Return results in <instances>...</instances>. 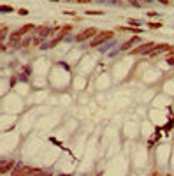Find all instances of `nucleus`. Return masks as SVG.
Segmentation results:
<instances>
[{"label":"nucleus","instance_id":"f257e3e1","mask_svg":"<svg viewBox=\"0 0 174 176\" xmlns=\"http://www.w3.org/2000/svg\"><path fill=\"white\" fill-rule=\"evenodd\" d=\"M113 35H115V32H111V30H104V32H98L95 37L92 39V42H90V48H97V46H100L102 42H106V41L113 39Z\"/></svg>","mask_w":174,"mask_h":176},{"label":"nucleus","instance_id":"f03ea898","mask_svg":"<svg viewBox=\"0 0 174 176\" xmlns=\"http://www.w3.org/2000/svg\"><path fill=\"white\" fill-rule=\"evenodd\" d=\"M97 34H98V32H97L95 27H90V28H84L81 34H77V35H76V41H77V42H83V41H86V39L95 37Z\"/></svg>","mask_w":174,"mask_h":176},{"label":"nucleus","instance_id":"7ed1b4c3","mask_svg":"<svg viewBox=\"0 0 174 176\" xmlns=\"http://www.w3.org/2000/svg\"><path fill=\"white\" fill-rule=\"evenodd\" d=\"M37 169L30 167V166H18L14 171H12V176H32Z\"/></svg>","mask_w":174,"mask_h":176},{"label":"nucleus","instance_id":"20e7f679","mask_svg":"<svg viewBox=\"0 0 174 176\" xmlns=\"http://www.w3.org/2000/svg\"><path fill=\"white\" fill-rule=\"evenodd\" d=\"M155 48L153 42H144V44H141L139 48H134V49H130V53L132 55H142V53H150L151 49Z\"/></svg>","mask_w":174,"mask_h":176},{"label":"nucleus","instance_id":"39448f33","mask_svg":"<svg viewBox=\"0 0 174 176\" xmlns=\"http://www.w3.org/2000/svg\"><path fill=\"white\" fill-rule=\"evenodd\" d=\"M162 51H173V46H171V44H160V46H155L153 49L150 51V57H155V55H158V53H162Z\"/></svg>","mask_w":174,"mask_h":176},{"label":"nucleus","instance_id":"423d86ee","mask_svg":"<svg viewBox=\"0 0 174 176\" xmlns=\"http://www.w3.org/2000/svg\"><path fill=\"white\" fill-rule=\"evenodd\" d=\"M21 37H23V35H21L19 32H14V34H11V39H9V48H18Z\"/></svg>","mask_w":174,"mask_h":176},{"label":"nucleus","instance_id":"0eeeda50","mask_svg":"<svg viewBox=\"0 0 174 176\" xmlns=\"http://www.w3.org/2000/svg\"><path fill=\"white\" fill-rule=\"evenodd\" d=\"M12 167H14V160H5V162H4V166L0 167V175L11 173V171H12Z\"/></svg>","mask_w":174,"mask_h":176},{"label":"nucleus","instance_id":"6e6552de","mask_svg":"<svg viewBox=\"0 0 174 176\" xmlns=\"http://www.w3.org/2000/svg\"><path fill=\"white\" fill-rule=\"evenodd\" d=\"M139 37H137V35H135V37H132V39L130 41H127V42H125V44H123V46H121V49H123V51H127V49H130V48H132V46H134L135 42H139Z\"/></svg>","mask_w":174,"mask_h":176},{"label":"nucleus","instance_id":"1a4fd4ad","mask_svg":"<svg viewBox=\"0 0 174 176\" xmlns=\"http://www.w3.org/2000/svg\"><path fill=\"white\" fill-rule=\"evenodd\" d=\"M30 30H35V27H34L32 23H26V25H23V27L19 28L18 32H19V34H21V35H25V34H28Z\"/></svg>","mask_w":174,"mask_h":176},{"label":"nucleus","instance_id":"9d476101","mask_svg":"<svg viewBox=\"0 0 174 176\" xmlns=\"http://www.w3.org/2000/svg\"><path fill=\"white\" fill-rule=\"evenodd\" d=\"M35 30H37L39 35H49V34H53V32H51V30H49V28H48L46 25H42V27H37Z\"/></svg>","mask_w":174,"mask_h":176},{"label":"nucleus","instance_id":"9b49d317","mask_svg":"<svg viewBox=\"0 0 174 176\" xmlns=\"http://www.w3.org/2000/svg\"><path fill=\"white\" fill-rule=\"evenodd\" d=\"M70 30H72V27H70V25H65V27H62V30H60L62 34H60V35L63 37V35H67V34H69Z\"/></svg>","mask_w":174,"mask_h":176},{"label":"nucleus","instance_id":"f8f14e48","mask_svg":"<svg viewBox=\"0 0 174 176\" xmlns=\"http://www.w3.org/2000/svg\"><path fill=\"white\" fill-rule=\"evenodd\" d=\"M118 30H120V32H135V34L141 32L139 28H125V27H118Z\"/></svg>","mask_w":174,"mask_h":176},{"label":"nucleus","instance_id":"ddd939ff","mask_svg":"<svg viewBox=\"0 0 174 176\" xmlns=\"http://www.w3.org/2000/svg\"><path fill=\"white\" fill-rule=\"evenodd\" d=\"M7 32H9V28H7V27H2V28H0V42H2V41L5 39Z\"/></svg>","mask_w":174,"mask_h":176},{"label":"nucleus","instance_id":"4468645a","mask_svg":"<svg viewBox=\"0 0 174 176\" xmlns=\"http://www.w3.org/2000/svg\"><path fill=\"white\" fill-rule=\"evenodd\" d=\"M86 14H92V16H102L104 13H102V11H86Z\"/></svg>","mask_w":174,"mask_h":176},{"label":"nucleus","instance_id":"2eb2a0df","mask_svg":"<svg viewBox=\"0 0 174 176\" xmlns=\"http://www.w3.org/2000/svg\"><path fill=\"white\" fill-rule=\"evenodd\" d=\"M30 44H32V39H25V41H23V44H21V46H23V48H28Z\"/></svg>","mask_w":174,"mask_h":176},{"label":"nucleus","instance_id":"dca6fc26","mask_svg":"<svg viewBox=\"0 0 174 176\" xmlns=\"http://www.w3.org/2000/svg\"><path fill=\"white\" fill-rule=\"evenodd\" d=\"M167 63H169V65H174V55H169V57H167Z\"/></svg>","mask_w":174,"mask_h":176},{"label":"nucleus","instance_id":"f3484780","mask_svg":"<svg viewBox=\"0 0 174 176\" xmlns=\"http://www.w3.org/2000/svg\"><path fill=\"white\" fill-rule=\"evenodd\" d=\"M162 23H150V28H160Z\"/></svg>","mask_w":174,"mask_h":176},{"label":"nucleus","instance_id":"a211bd4d","mask_svg":"<svg viewBox=\"0 0 174 176\" xmlns=\"http://www.w3.org/2000/svg\"><path fill=\"white\" fill-rule=\"evenodd\" d=\"M0 11H2V13H9V11H12V9H11L9 5H5V7H0Z\"/></svg>","mask_w":174,"mask_h":176},{"label":"nucleus","instance_id":"6ab92c4d","mask_svg":"<svg viewBox=\"0 0 174 176\" xmlns=\"http://www.w3.org/2000/svg\"><path fill=\"white\" fill-rule=\"evenodd\" d=\"M128 2H130V4H132V5H134V7H141V4H139V2H137V0H128Z\"/></svg>","mask_w":174,"mask_h":176},{"label":"nucleus","instance_id":"aec40b11","mask_svg":"<svg viewBox=\"0 0 174 176\" xmlns=\"http://www.w3.org/2000/svg\"><path fill=\"white\" fill-rule=\"evenodd\" d=\"M40 42H42V41L39 39V37L37 39H32V44H34V46H37V44H40Z\"/></svg>","mask_w":174,"mask_h":176},{"label":"nucleus","instance_id":"412c9836","mask_svg":"<svg viewBox=\"0 0 174 176\" xmlns=\"http://www.w3.org/2000/svg\"><path fill=\"white\" fill-rule=\"evenodd\" d=\"M77 2H79V4H90L92 0H77Z\"/></svg>","mask_w":174,"mask_h":176},{"label":"nucleus","instance_id":"4be33fe9","mask_svg":"<svg viewBox=\"0 0 174 176\" xmlns=\"http://www.w3.org/2000/svg\"><path fill=\"white\" fill-rule=\"evenodd\" d=\"M4 49H5V44H2V42H0V51H4Z\"/></svg>","mask_w":174,"mask_h":176},{"label":"nucleus","instance_id":"5701e85b","mask_svg":"<svg viewBox=\"0 0 174 176\" xmlns=\"http://www.w3.org/2000/svg\"><path fill=\"white\" fill-rule=\"evenodd\" d=\"M158 2H162V4H165V5H169V0H158Z\"/></svg>","mask_w":174,"mask_h":176},{"label":"nucleus","instance_id":"b1692460","mask_svg":"<svg viewBox=\"0 0 174 176\" xmlns=\"http://www.w3.org/2000/svg\"><path fill=\"white\" fill-rule=\"evenodd\" d=\"M142 2H150V0H142Z\"/></svg>","mask_w":174,"mask_h":176},{"label":"nucleus","instance_id":"393cba45","mask_svg":"<svg viewBox=\"0 0 174 176\" xmlns=\"http://www.w3.org/2000/svg\"><path fill=\"white\" fill-rule=\"evenodd\" d=\"M2 27H4V25H0V28H2Z\"/></svg>","mask_w":174,"mask_h":176},{"label":"nucleus","instance_id":"a878e982","mask_svg":"<svg viewBox=\"0 0 174 176\" xmlns=\"http://www.w3.org/2000/svg\"><path fill=\"white\" fill-rule=\"evenodd\" d=\"M53 2H58V0H53Z\"/></svg>","mask_w":174,"mask_h":176},{"label":"nucleus","instance_id":"bb28decb","mask_svg":"<svg viewBox=\"0 0 174 176\" xmlns=\"http://www.w3.org/2000/svg\"><path fill=\"white\" fill-rule=\"evenodd\" d=\"M167 176H173V175H167Z\"/></svg>","mask_w":174,"mask_h":176},{"label":"nucleus","instance_id":"cd10ccee","mask_svg":"<svg viewBox=\"0 0 174 176\" xmlns=\"http://www.w3.org/2000/svg\"><path fill=\"white\" fill-rule=\"evenodd\" d=\"M58 176H63V175H58Z\"/></svg>","mask_w":174,"mask_h":176},{"label":"nucleus","instance_id":"c85d7f7f","mask_svg":"<svg viewBox=\"0 0 174 176\" xmlns=\"http://www.w3.org/2000/svg\"><path fill=\"white\" fill-rule=\"evenodd\" d=\"M67 176H72V175H67Z\"/></svg>","mask_w":174,"mask_h":176}]
</instances>
